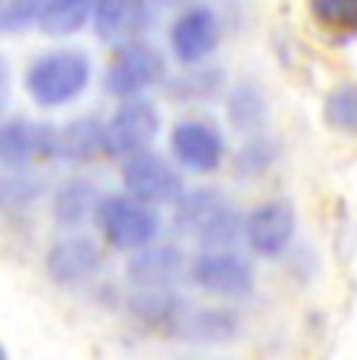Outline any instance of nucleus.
Wrapping results in <instances>:
<instances>
[{
	"instance_id": "0eeeda50",
	"label": "nucleus",
	"mask_w": 357,
	"mask_h": 360,
	"mask_svg": "<svg viewBox=\"0 0 357 360\" xmlns=\"http://www.w3.org/2000/svg\"><path fill=\"white\" fill-rule=\"evenodd\" d=\"M173 154L195 172H210L223 163V138L210 122L185 120L173 129Z\"/></svg>"
},
{
	"instance_id": "f8f14e48",
	"label": "nucleus",
	"mask_w": 357,
	"mask_h": 360,
	"mask_svg": "<svg viewBox=\"0 0 357 360\" xmlns=\"http://www.w3.org/2000/svg\"><path fill=\"white\" fill-rule=\"evenodd\" d=\"M51 131L44 126L25 120H13L6 122L0 131V154H4L6 166H25L29 160H35L38 154H51Z\"/></svg>"
},
{
	"instance_id": "39448f33",
	"label": "nucleus",
	"mask_w": 357,
	"mask_h": 360,
	"mask_svg": "<svg viewBox=\"0 0 357 360\" xmlns=\"http://www.w3.org/2000/svg\"><path fill=\"white\" fill-rule=\"evenodd\" d=\"M248 245L264 257H276L294 235V210L288 200H266L248 217Z\"/></svg>"
},
{
	"instance_id": "6ab92c4d",
	"label": "nucleus",
	"mask_w": 357,
	"mask_h": 360,
	"mask_svg": "<svg viewBox=\"0 0 357 360\" xmlns=\"http://www.w3.org/2000/svg\"><path fill=\"white\" fill-rule=\"evenodd\" d=\"M326 122L339 131H357V82H345L326 98Z\"/></svg>"
},
{
	"instance_id": "ddd939ff",
	"label": "nucleus",
	"mask_w": 357,
	"mask_h": 360,
	"mask_svg": "<svg viewBox=\"0 0 357 360\" xmlns=\"http://www.w3.org/2000/svg\"><path fill=\"white\" fill-rule=\"evenodd\" d=\"M100 254L88 238H66L47 257V269L60 282H82L98 269Z\"/></svg>"
},
{
	"instance_id": "f257e3e1",
	"label": "nucleus",
	"mask_w": 357,
	"mask_h": 360,
	"mask_svg": "<svg viewBox=\"0 0 357 360\" xmlns=\"http://www.w3.org/2000/svg\"><path fill=\"white\" fill-rule=\"evenodd\" d=\"M88 79H91V63L85 53L57 51L44 53L29 66L25 88H29L32 101L41 107H63L85 91Z\"/></svg>"
},
{
	"instance_id": "f03ea898",
	"label": "nucleus",
	"mask_w": 357,
	"mask_h": 360,
	"mask_svg": "<svg viewBox=\"0 0 357 360\" xmlns=\"http://www.w3.org/2000/svg\"><path fill=\"white\" fill-rule=\"evenodd\" d=\"M98 226L104 238L119 251L144 248L157 235V217L148 207L135 204L129 198H107L98 204Z\"/></svg>"
},
{
	"instance_id": "6e6552de",
	"label": "nucleus",
	"mask_w": 357,
	"mask_h": 360,
	"mask_svg": "<svg viewBox=\"0 0 357 360\" xmlns=\"http://www.w3.org/2000/svg\"><path fill=\"white\" fill-rule=\"evenodd\" d=\"M173 51L182 63H201L219 41V22L214 10L207 6H195V10L182 13L173 25Z\"/></svg>"
},
{
	"instance_id": "1a4fd4ad",
	"label": "nucleus",
	"mask_w": 357,
	"mask_h": 360,
	"mask_svg": "<svg viewBox=\"0 0 357 360\" xmlns=\"http://www.w3.org/2000/svg\"><path fill=\"white\" fill-rule=\"evenodd\" d=\"M191 279L214 295H245L251 288V269L235 254H204L191 266Z\"/></svg>"
},
{
	"instance_id": "9d476101",
	"label": "nucleus",
	"mask_w": 357,
	"mask_h": 360,
	"mask_svg": "<svg viewBox=\"0 0 357 360\" xmlns=\"http://www.w3.org/2000/svg\"><path fill=\"white\" fill-rule=\"evenodd\" d=\"M182 223L210 245H226L235 235V213L214 195H191L182 204Z\"/></svg>"
},
{
	"instance_id": "f3484780",
	"label": "nucleus",
	"mask_w": 357,
	"mask_h": 360,
	"mask_svg": "<svg viewBox=\"0 0 357 360\" xmlns=\"http://www.w3.org/2000/svg\"><path fill=\"white\" fill-rule=\"evenodd\" d=\"M88 210H98V195H94V188L88 182H70L53 200V213L66 226L82 223L88 217Z\"/></svg>"
},
{
	"instance_id": "9b49d317",
	"label": "nucleus",
	"mask_w": 357,
	"mask_h": 360,
	"mask_svg": "<svg viewBox=\"0 0 357 360\" xmlns=\"http://www.w3.org/2000/svg\"><path fill=\"white\" fill-rule=\"evenodd\" d=\"M148 22V4L144 0H98L94 6V25L104 41L135 38Z\"/></svg>"
},
{
	"instance_id": "2eb2a0df",
	"label": "nucleus",
	"mask_w": 357,
	"mask_h": 360,
	"mask_svg": "<svg viewBox=\"0 0 357 360\" xmlns=\"http://www.w3.org/2000/svg\"><path fill=\"white\" fill-rule=\"evenodd\" d=\"M311 19L329 38H354L357 34V0H307Z\"/></svg>"
},
{
	"instance_id": "412c9836",
	"label": "nucleus",
	"mask_w": 357,
	"mask_h": 360,
	"mask_svg": "<svg viewBox=\"0 0 357 360\" xmlns=\"http://www.w3.org/2000/svg\"><path fill=\"white\" fill-rule=\"evenodd\" d=\"M260 116H264V103H260V98L251 88H242V91L232 94V120H235L238 126H245V129L257 126Z\"/></svg>"
},
{
	"instance_id": "dca6fc26",
	"label": "nucleus",
	"mask_w": 357,
	"mask_h": 360,
	"mask_svg": "<svg viewBox=\"0 0 357 360\" xmlns=\"http://www.w3.org/2000/svg\"><path fill=\"white\" fill-rule=\"evenodd\" d=\"M98 0H47V6L41 10L38 25L44 34H72L75 29L85 25V19L94 13Z\"/></svg>"
},
{
	"instance_id": "20e7f679",
	"label": "nucleus",
	"mask_w": 357,
	"mask_h": 360,
	"mask_svg": "<svg viewBox=\"0 0 357 360\" xmlns=\"http://www.w3.org/2000/svg\"><path fill=\"white\" fill-rule=\"evenodd\" d=\"M122 182L144 204H157V200H169L178 195V176L167 160H160L157 154H132L126 157L122 166Z\"/></svg>"
},
{
	"instance_id": "7ed1b4c3",
	"label": "nucleus",
	"mask_w": 357,
	"mask_h": 360,
	"mask_svg": "<svg viewBox=\"0 0 357 360\" xmlns=\"http://www.w3.org/2000/svg\"><path fill=\"white\" fill-rule=\"evenodd\" d=\"M160 75H163L160 53L144 44H122L107 69V91L126 98V94H135L141 88L154 85Z\"/></svg>"
},
{
	"instance_id": "4468645a",
	"label": "nucleus",
	"mask_w": 357,
	"mask_h": 360,
	"mask_svg": "<svg viewBox=\"0 0 357 360\" xmlns=\"http://www.w3.org/2000/svg\"><path fill=\"white\" fill-rule=\"evenodd\" d=\"M100 148H104V129L94 120H75L51 131V154L66 157V160H88Z\"/></svg>"
},
{
	"instance_id": "a211bd4d",
	"label": "nucleus",
	"mask_w": 357,
	"mask_h": 360,
	"mask_svg": "<svg viewBox=\"0 0 357 360\" xmlns=\"http://www.w3.org/2000/svg\"><path fill=\"white\" fill-rule=\"evenodd\" d=\"M176 273H178V254L167 251V248L141 254V257H135V263H132V276L141 279L144 285H163V282L173 279Z\"/></svg>"
},
{
	"instance_id": "423d86ee",
	"label": "nucleus",
	"mask_w": 357,
	"mask_h": 360,
	"mask_svg": "<svg viewBox=\"0 0 357 360\" xmlns=\"http://www.w3.org/2000/svg\"><path fill=\"white\" fill-rule=\"evenodd\" d=\"M157 113L148 103H126L104 129V150L113 157H132L157 131Z\"/></svg>"
},
{
	"instance_id": "aec40b11",
	"label": "nucleus",
	"mask_w": 357,
	"mask_h": 360,
	"mask_svg": "<svg viewBox=\"0 0 357 360\" xmlns=\"http://www.w3.org/2000/svg\"><path fill=\"white\" fill-rule=\"evenodd\" d=\"M47 6V0H4V29L6 32H16L25 29L32 19L41 16V10Z\"/></svg>"
},
{
	"instance_id": "4be33fe9",
	"label": "nucleus",
	"mask_w": 357,
	"mask_h": 360,
	"mask_svg": "<svg viewBox=\"0 0 357 360\" xmlns=\"http://www.w3.org/2000/svg\"><path fill=\"white\" fill-rule=\"evenodd\" d=\"M167 4H178V0H167Z\"/></svg>"
}]
</instances>
